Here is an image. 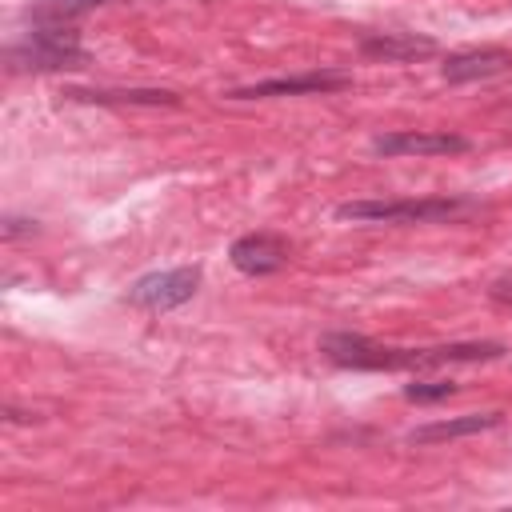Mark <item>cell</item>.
I'll use <instances>...</instances> for the list:
<instances>
[{
  "label": "cell",
  "instance_id": "obj_2",
  "mask_svg": "<svg viewBox=\"0 0 512 512\" xmlns=\"http://www.w3.org/2000/svg\"><path fill=\"white\" fill-rule=\"evenodd\" d=\"M4 64L12 72H60V68H80L84 64V44L80 36L48 12H36L32 32H24V40L8 44Z\"/></svg>",
  "mask_w": 512,
  "mask_h": 512
},
{
  "label": "cell",
  "instance_id": "obj_6",
  "mask_svg": "<svg viewBox=\"0 0 512 512\" xmlns=\"http://www.w3.org/2000/svg\"><path fill=\"white\" fill-rule=\"evenodd\" d=\"M288 256H292V244L276 232H248V236L232 240V248H228L232 268L244 276H272L288 264Z\"/></svg>",
  "mask_w": 512,
  "mask_h": 512
},
{
  "label": "cell",
  "instance_id": "obj_11",
  "mask_svg": "<svg viewBox=\"0 0 512 512\" xmlns=\"http://www.w3.org/2000/svg\"><path fill=\"white\" fill-rule=\"evenodd\" d=\"M504 424V412H464L452 420H432L408 432V444H440V440H460V436H476V432H492Z\"/></svg>",
  "mask_w": 512,
  "mask_h": 512
},
{
  "label": "cell",
  "instance_id": "obj_12",
  "mask_svg": "<svg viewBox=\"0 0 512 512\" xmlns=\"http://www.w3.org/2000/svg\"><path fill=\"white\" fill-rule=\"evenodd\" d=\"M404 396L416 400V404H432V400H448V396H456V384H452V380H416V384L404 388Z\"/></svg>",
  "mask_w": 512,
  "mask_h": 512
},
{
  "label": "cell",
  "instance_id": "obj_13",
  "mask_svg": "<svg viewBox=\"0 0 512 512\" xmlns=\"http://www.w3.org/2000/svg\"><path fill=\"white\" fill-rule=\"evenodd\" d=\"M96 4H104V0H52L48 4V16H76V12H84V8H96Z\"/></svg>",
  "mask_w": 512,
  "mask_h": 512
},
{
  "label": "cell",
  "instance_id": "obj_5",
  "mask_svg": "<svg viewBox=\"0 0 512 512\" xmlns=\"http://www.w3.org/2000/svg\"><path fill=\"white\" fill-rule=\"evenodd\" d=\"M352 76L348 72H300V76H272V80H256L244 88H232L228 100H268V96H308V92H336L348 88Z\"/></svg>",
  "mask_w": 512,
  "mask_h": 512
},
{
  "label": "cell",
  "instance_id": "obj_4",
  "mask_svg": "<svg viewBox=\"0 0 512 512\" xmlns=\"http://www.w3.org/2000/svg\"><path fill=\"white\" fill-rule=\"evenodd\" d=\"M200 264H180V268H164V272H148L140 280L128 284L124 300L144 308V312H172L180 304H188L200 288Z\"/></svg>",
  "mask_w": 512,
  "mask_h": 512
},
{
  "label": "cell",
  "instance_id": "obj_10",
  "mask_svg": "<svg viewBox=\"0 0 512 512\" xmlns=\"http://www.w3.org/2000/svg\"><path fill=\"white\" fill-rule=\"evenodd\" d=\"M68 100L80 104H116V108H176L180 96L172 88H68Z\"/></svg>",
  "mask_w": 512,
  "mask_h": 512
},
{
  "label": "cell",
  "instance_id": "obj_9",
  "mask_svg": "<svg viewBox=\"0 0 512 512\" xmlns=\"http://www.w3.org/2000/svg\"><path fill=\"white\" fill-rule=\"evenodd\" d=\"M512 68V56L504 48H464V52H448L440 64V76L448 84H468V80H492L500 72Z\"/></svg>",
  "mask_w": 512,
  "mask_h": 512
},
{
  "label": "cell",
  "instance_id": "obj_7",
  "mask_svg": "<svg viewBox=\"0 0 512 512\" xmlns=\"http://www.w3.org/2000/svg\"><path fill=\"white\" fill-rule=\"evenodd\" d=\"M472 140L456 132H380L372 136L376 156H456L468 152Z\"/></svg>",
  "mask_w": 512,
  "mask_h": 512
},
{
  "label": "cell",
  "instance_id": "obj_15",
  "mask_svg": "<svg viewBox=\"0 0 512 512\" xmlns=\"http://www.w3.org/2000/svg\"><path fill=\"white\" fill-rule=\"evenodd\" d=\"M488 296H492L496 304H512V276H504V280H496V284L488 288Z\"/></svg>",
  "mask_w": 512,
  "mask_h": 512
},
{
  "label": "cell",
  "instance_id": "obj_3",
  "mask_svg": "<svg viewBox=\"0 0 512 512\" xmlns=\"http://www.w3.org/2000/svg\"><path fill=\"white\" fill-rule=\"evenodd\" d=\"M464 196H396V200H348L336 208L340 220L356 224H440L468 212Z\"/></svg>",
  "mask_w": 512,
  "mask_h": 512
},
{
  "label": "cell",
  "instance_id": "obj_14",
  "mask_svg": "<svg viewBox=\"0 0 512 512\" xmlns=\"http://www.w3.org/2000/svg\"><path fill=\"white\" fill-rule=\"evenodd\" d=\"M32 232H36V220H24V216H4V240L32 236Z\"/></svg>",
  "mask_w": 512,
  "mask_h": 512
},
{
  "label": "cell",
  "instance_id": "obj_1",
  "mask_svg": "<svg viewBox=\"0 0 512 512\" xmlns=\"http://www.w3.org/2000/svg\"><path fill=\"white\" fill-rule=\"evenodd\" d=\"M324 360L352 372H420V368H444V364H484L500 360L508 348L500 340H460V344H432V348H400V344H376L360 332H328L320 340Z\"/></svg>",
  "mask_w": 512,
  "mask_h": 512
},
{
  "label": "cell",
  "instance_id": "obj_8",
  "mask_svg": "<svg viewBox=\"0 0 512 512\" xmlns=\"http://www.w3.org/2000/svg\"><path fill=\"white\" fill-rule=\"evenodd\" d=\"M360 56L384 60V64H404V60H428L436 56V40L420 32H368L360 40Z\"/></svg>",
  "mask_w": 512,
  "mask_h": 512
}]
</instances>
